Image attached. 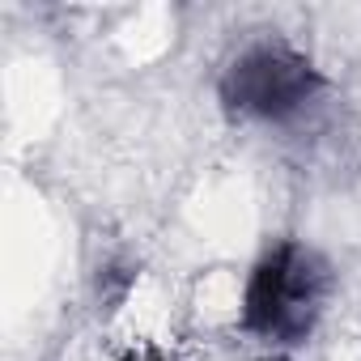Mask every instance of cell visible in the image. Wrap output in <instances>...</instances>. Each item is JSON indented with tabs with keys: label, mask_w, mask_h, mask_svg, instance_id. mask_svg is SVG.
Returning <instances> with one entry per match:
<instances>
[{
	"label": "cell",
	"mask_w": 361,
	"mask_h": 361,
	"mask_svg": "<svg viewBox=\"0 0 361 361\" xmlns=\"http://www.w3.org/2000/svg\"><path fill=\"white\" fill-rule=\"evenodd\" d=\"M327 298H331L327 259L314 247L285 238L251 264V272L243 281L238 327L264 344L293 348L319 327Z\"/></svg>",
	"instance_id": "cell-1"
},
{
	"label": "cell",
	"mask_w": 361,
	"mask_h": 361,
	"mask_svg": "<svg viewBox=\"0 0 361 361\" xmlns=\"http://www.w3.org/2000/svg\"><path fill=\"white\" fill-rule=\"evenodd\" d=\"M323 73L314 60L281 39L251 43L238 51L226 73H221V106L238 119H259V123H285L302 115L319 94H323Z\"/></svg>",
	"instance_id": "cell-2"
},
{
	"label": "cell",
	"mask_w": 361,
	"mask_h": 361,
	"mask_svg": "<svg viewBox=\"0 0 361 361\" xmlns=\"http://www.w3.org/2000/svg\"><path fill=\"white\" fill-rule=\"evenodd\" d=\"M119 361H174L166 348H157V344H140V348H128Z\"/></svg>",
	"instance_id": "cell-3"
},
{
	"label": "cell",
	"mask_w": 361,
	"mask_h": 361,
	"mask_svg": "<svg viewBox=\"0 0 361 361\" xmlns=\"http://www.w3.org/2000/svg\"><path fill=\"white\" fill-rule=\"evenodd\" d=\"M272 361H289V357H272Z\"/></svg>",
	"instance_id": "cell-4"
}]
</instances>
